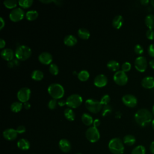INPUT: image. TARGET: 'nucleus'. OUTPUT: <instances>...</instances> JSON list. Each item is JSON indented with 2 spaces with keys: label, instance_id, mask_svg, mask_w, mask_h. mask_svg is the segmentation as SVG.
Instances as JSON below:
<instances>
[{
  "label": "nucleus",
  "instance_id": "obj_1",
  "mask_svg": "<svg viewBox=\"0 0 154 154\" xmlns=\"http://www.w3.org/2000/svg\"><path fill=\"white\" fill-rule=\"evenodd\" d=\"M152 113L146 108L138 109L134 115L135 122L141 126H145L153 120Z\"/></svg>",
  "mask_w": 154,
  "mask_h": 154
},
{
  "label": "nucleus",
  "instance_id": "obj_2",
  "mask_svg": "<svg viewBox=\"0 0 154 154\" xmlns=\"http://www.w3.org/2000/svg\"><path fill=\"white\" fill-rule=\"evenodd\" d=\"M108 149L113 154H123L125 150L124 143L119 138H112L109 141Z\"/></svg>",
  "mask_w": 154,
  "mask_h": 154
},
{
  "label": "nucleus",
  "instance_id": "obj_3",
  "mask_svg": "<svg viewBox=\"0 0 154 154\" xmlns=\"http://www.w3.org/2000/svg\"><path fill=\"white\" fill-rule=\"evenodd\" d=\"M48 91L50 96L55 99H59L64 94V87L58 83L51 84L48 86Z\"/></svg>",
  "mask_w": 154,
  "mask_h": 154
},
{
  "label": "nucleus",
  "instance_id": "obj_4",
  "mask_svg": "<svg viewBox=\"0 0 154 154\" xmlns=\"http://www.w3.org/2000/svg\"><path fill=\"white\" fill-rule=\"evenodd\" d=\"M32 53L31 48L26 45H19L15 50L14 54L17 59L20 60H27Z\"/></svg>",
  "mask_w": 154,
  "mask_h": 154
},
{
  "label": "nucleus",
  "instance_id": "obj_5",
  "mask_svg": "<svg viewBox=\"0 0 154 154\" xmlns=\"http://www.w3.org/2000/svg\"><path fill=\"white\" fill-rule=\"evenodd\" d=\"M86 108L93 113H97L102 109V105L100 101L94 99H88L85 102Z\"/></svg>",
  "mask_w": 154,
  "mask_h": 154
},
{
  "label": "nucleus",
  "instance_id": "obj_6",
  "mask_svg": "<svg viewBox=\"0 0 154 154\" xmlns=\"http://www.w3.org/2000/svg\"><path fill=\"white\" fill-rule=\"evenodd\" d=\"M87 139L91 143H96L100 138V133L97 128L91 126L88 128L85 132Z\"/></svg>",
  "mask_w": 154,
  "mask_h": 154
},
{
  "label": "nucleus",
  "instance_id": "obj_7",
  "mask_svg": "<svg viewBox=\"0 0 154 154\" xmlns=\"http://www.w3.org/2000/svg\"><path fill=\"white\" fill-rule=\"evenodd\" d=\"M82 102V97L78 94H72L66 99V105L70 108H77Z\"/></svg>",
  "mask_w": 154,
  "mask_h": 154
},
{
  "label": "nucleus",
  "instance_id": "obj_8",
  "mask_svg": "<svg viewBox=\"0 0 154 154\" xmlns=\"http://www.w3.org/2000/svg\"><path fill=\"white\" fill-rule=\"evenodd\" d=\"M25 16V12L20 7H16L11 10L9 17L13 22H18L22 20Z\"/></svg>",
  "mask_w": 154,
  "mask_h": 154
},
{
  "label": "nucleus",
  "instance_id": "obj_9",
  "mask_svg": "<svg viewBox=\"0 0 154 154\" xmlns=\"http://www.w3.org/2000/svg\"><path fill=\"white\" fill-rule=\"evenodd\" d=\"M113 79L114 82L118 85H123L127 83L128 81V78L126 72L121 70L117 71L114 74Z\"/></svg>",
  "mask_w": 154,
  "mask_h": 154
},
{
  "label": "nucleus",
  "instance_id": "obj_10",
  "mask_svg": "<svg viewBox=\"0 0 154 154\" xmlns=\"http://www.w3.org/2000/svg\"><path fill=\"white\" fill-rule=\"evenodd\" d=\"M31 96V90L26 87H22L17 91V97L18 100L22 103L28 102Z\"/></svg>",
  "mask_w": 154,
  "mask_h": 154
},
{
  "label": "nucleus",
  "instance_id": "obj_11",
  "mask_svg": "<svg viewBox=\"0 0 154 154\" xmlns=\"http://www.w3.org/2000/svg\"><path fill=\"white\" fill-rule=\"evenodd\" d=\"M134 66L135 69L139 72H144L147 66V60L145 58V57L139 56L137 57L134 61Z\"/></svg>",
  "mask_w": 154,
  "mask_h": 154
},
{
  "label": "nucleus",
  "instance_id": "obj_12",
  "mask_svg": "<svg viewBox=\"0 0 154 154\" xmlns=\"http://www.w3.org/2000/svg\"><path fill=\"white\" fill-rule=\"evenodd\" d=\"M122 99L123 103L129 107H134L137 104V97L134 95L131 94H125Z\"/></svg>",
  "mask_w": 154,
  "mask_h": 154
},
{
  "label": "nucleus",
  "instance_id": "obj_13",
  "mask_svg": "<svg viewBox=\"0 0 154 154\" xmlns=\"http://www.w3.org/2000/svg\"><path fill=\"white\" fill-rule=\"evenodd\" d=\"M38 59L39 61L43 64H51L52 61L53 57L51 53L48 52H42L39 54Z\"/></svg>",
  "mask_w": 154,
  "mask_h": 154
},
{
  "label": "nucleus",
  "instance_id": "obj_14",
  "mask_svg": "<svg viewBox=\"0 0 154 154\" xmlns=\"http://www.w3.org/2000/svg\"><path fill=\"white\" fill-rule=\"evenodd\" d=\"M108 78L104 74H99L94 79V84L97 87H103L106 85Z\"/></svg>",
  "mask_w": 154,
  "mask_h": 154
},
{
  "label": "nucleus",
  "instance_id": "obj_15",
  "mask_svg": "<svg viewBox=\"0 0 154 154\" xmlns=\"http://www.w3.org/2000/svg\"><path fill=\"white\" fill-rule=\"evenodd\" d=\"M17 132L16 129L13 128H8L4 131L3 137L5 139L8 141H13L15 140L17 136Z\"/></svg>",
  "mask_w": 154,
  "mask_h": 154
},
{
  "label": "nucleus",
  "instance_id": "obj_16",
  "mask_svg": "<svg viewBox=\"0 0 154 154\" xmlns=\"http://www.w3.org/2000/svg\"><path fill=\"white\" fill-rule=\"evenodd\" d=\"M58 146L60 150L64 153L69 152L71 150V144L70 141L67 139L63 138L60 140L58 143Z\"/></svg>",
  "mask_w": 154,
  "mask_h": 154
},
{
  "label": "nucleus",
  "instance_id": "obj_17",
  "mask_svg": "<svg viewBox=\"0 0 154 154\" xmlns=\"http://www.w3.org/2000/svg\"><path fill=\"white\" fill-rule=\"evenodd\" d=\"M14 53L13 51L10 48H5L1 52V56L2 58L7 61H11L14 57Z\"/></svg>",
  "mask_w": 154,
  "mask_h": 154
},
{
  "label": "nucleus",
  "instance_id": "obj_18",
  "mask_svg": "<svg viewBox=\"0 0 154 154\" xmlns=\"http://www.w3.org/2000/svg\"><path fill=\"white\" fill-rule=\"evenodd\" d=\"M141 85L146 88H152L154 87V78L150 76L144 77L141 80Z\"/></svg>",
  "mask_w": 154,
  "mask_h": 154
},
{
  "label": "nucleus",
  "instance_id": "obj_19",
  "mask_svg": "<svg viewBox=\"0 0 154 154\" xmlns=\"http://www.w3.org/2000/svg\"><path fill=\"white\" fill-rule=\"evenodd\" d=\"M64 43L67 46H72L76 45V43H77V38L75 35L69 34L65 36V37L64 38Z\"/></svg>",
  "mask_w": 154,
  "mask_h": 154
},
{
  "label": "nucleus",
  "instance_id": "obj_20",
  "mask_svg": "<svg viewBox=\"0 0 154 154\" xmlns=\"http://www.w3.org/2000/svg\"><path fill=\"white\" fill-rule=\"evenodd\" d=\"M17 146L18 148L22 150H28L30 147V143L28 140L25 138H21L20 139L17 143Z\"/></svg>",
  "mask_w": 154,
  "mask_h": 154
},
{
  "label": "nucleus",
  "instance_id": "obj_21",
  "mask_svg": "<svg viewBox=\"0 0 154 154\" xmlns=\"http://www.w3.org/2000/svg\"><path fill=\"white\" fill-rule=\"evenodd\" d=\"M123 23V18L121 15L116 16L113 18L112 22V26L116 29H119L122 26Z\"/></svg>",
  "mask_w": 154,
  "mask_h": 154
},
{
  "label": "nucleus",
  "instance_id": "obj_22",
  "mask_svg": "<svg viewBox=\"0 0 154 154\" xmlns=\"http://www.w3.org/2000/svg\"><path fill=\"white\" fill-rule=\"evenodd\" d=\"M146 25L149 29L154 28V14H149L147 15L144 19Z\"/></svg>",
  "mask_w": 154,
  "mask_h": 154
},
{
  "label": "nucleus",
  "instance_id": "obj_23",
  "mask_svg": "<svg viewBox=\"0 0 154 154\" xmlns=\"http://www.w3.org/2000/svg\"><path fill=\"white\" fill-rule=\"evenodd\" d=\"M135 141H136V139H135V137L131 134L125 135L123 139V143L125 144H126L127 146H129L134 145L135 144Z\"/></svg>",
  "mask_w": 154,
  "mask_h": 154
},
{
  "label": "nucleus",
  "instance_id": "obj_24",
  "mask_svg": "<svg viewBox=\"0 0 154 154\" xmlns=\"http://www.w3.org/2000/svg\"><path fill=\"white\" fill-rule=\"evenodd\" d=\"M81 120L83 123L87 126L91 125V124H93L94 121L93 120V117H91V116L86 112H84L82 114L81 116Z\"/></svg>",
  "mask_w": 154,
  "mask_h": 154
},
{
  "label": "nucleus",
  "instance_id": "obj_25",
  "mask_svg": "<svg viewBox=\"0 0 154 154\" xmlns=\"http://www.w3.org/2000/svg\"><path fill=\"white\" fill-rule=\"evenodd\" d=\"M78 35L82 39L86 40L90 37V34L87 29L85 28H81L78 31Z\"/></svg>",
  "mask_w": 154,
  "mask_h": 154
},
{
  "label": "nucleus",
  "instance_id": "obj_26",
  "mask_svg": "<svg viewBox=\"0 0 154 154\" xmlns=\"http://www.w3.org/2000/svg\"><path fill=\"white\" fill-rule=\"evenodd\" d=\"M44 76V74L43 72L40 70L35 69L33 70L31 73V78L32 79L35 81H40L43 79Z\"/></svg>",
  "mask_w": 154,
  "mask_h": 154
},
{
  "label": "nucleus",
  "instance_id": "obj_27",
  "mask_svg": "<svg viewBox=\"0 0 154 154\" xmlns=\"http://www.w3.org/2000/svg\"><path fill=\"white\" fill-rule=\"evenodd\" d=\"M64 115L65 117L69 121H73L75 119V114L74 111L70 108L65 109L64 111Z\"/></svg>",
  "mask_w": 154,
  "mask_h": 154
},
{
  "label": "nucleus",
  "instance_id": "obj_28",
  "mask_svg": "<svg viewBox=\"0 0 154 154\" xmlns=\"http://www.w3.org/2000/svg\"><path fill=\"white\" fill-rule=\"evenodd\" d=\"M106 66H107V67L112 71H117L120 67V64L119 62L114 60H109L107 63Z\"/></svg>",
  "mask_w": 154,
  "mask_h": 154
},
{
  "label": "nucleus",
  "instance_id": "obj_29",
  "mask_svg": "<svg viewBox=\"0 0 154 154\" xmlns=\"http://www.w3.org/2000/svg\"><path fill=\"white\" fill-rule=\"evenodd\" d=\"M38 13L36 10H29L25 14V17L28 20H34L37 18Z\"/></svg>",
  "mask_w": 154,
  "mask_h": 154
},
{
  "label": "nucleus",
  "instance_id": "obj_30",
  "mask_svg": "<svg viewBox=\"0 0 154 154\" xmlns=\"http://www.w3.org/2000/svg\"><path fill=\"white\" fill-rule=\"evenodd\" d=\"M78 79L81 81H87L89 77H90V74L89 72L86 70H82L79 71L78 74H77Z\"/></svg>",
  "mask_w": 154,
  "mask_h": 154
},
{
  "label": "nucleus",
  "instance_id": "obj_31",
  "mask_svg": "<svg viewBox=\"0 0 154 154\" xmlns=\"http://www.w3.org/2000/svg\"><path fill=\"white\" fill-rule=\"evenodd\" d=\"M23 105L21 102L16 101L13 102L10 105V109L14 112H19L22 108Z\"/></svg>",
  "mask_w": 154,
  "mask_h": 154
},
{
  "label": "nucleus",
  "instance_id": "obj_32",
  "mask_svg": "<svg viewBox=\"0 0 154 154\" xmlns=\"http://www.w3.org/2000/svg\"><path fill=\"white\" fill-rule=\"evenodd\" d=\"M146 149L142 145H138L134 147L131 152V154H145Z\"/></svg>",
  "mask_w": 154,
  "mask_h": 154
},
{
  "label": "nucleus",
  "instance_id": "obj_33",
  "mask_svg": "<svg viewBox=\"0 0 154 154\" xmlns=\"http://www.w3.org/2000/svg\"><path fill=\"white\" fill-rule=\"evenodd\" d=\"M32 3H33L32 0H19L18 1L19 5L23 8H27L31 7Z\"/></svg>",
  "mask_w": 154,
  "mask_h": 154
},
{
  "label": "nucleus",
  "instance_id": "obj_34",
  "mask_svg": "<svg viewBox=\"0 0 154 154\" xmlns=\"http://www.w3.org/2000/svg\"><path fill=\"white\" fill-rule=\"evenodd\" d=\"M4 5L8 8H14L18 2L16 0H7L4 1Z\"/></svg>",
  "mask_w": 154,
  "mask_h": 154
},
{
  "label": "nucleus",
  "instance_id": "obj_35",
  "mask_svg": "<svg viewBox=\"0 0 154 154\" xmlns=\"http://www.w3.org/2000/svg\"><path fill=\"white\" fill-rule=\"evenodd\" d=\"M49 72L54 75H57L58 73L59 72V68L58 67V66L55 64L52 63L49 67Z\"/></svg>",
  "mask_w": 154,
  "mask_h": 154
},
{
  "label": "nucleus",
  "instance_id": "obj_36",
  "mask_svg": "<svg viewBox=\"0 0 154 154\" xmlns=\"http://www.w3.org/2000/svg\"><path fill=\"white\" fill-rule=\"evenodd\" d=\"M111 111H112V107L111 105H109L108 104L104 105L103 109H102V116H107L108 114L111 112Z\"/></svg>",
  "mask_w": 154,
  "mask_h": 154
},
{
  "label": "nucleus",
  "instance_id": "obj_37",
  "mask_svg": "<svg viewBox=\"0 0 154 154\" xmlns=\"http://www.w3.org/2000/svg\"><path fill=\"white\" fill-rule=\"evenodd\" d=\"M121 67H122V70H123V72H128L131 69V64L128 61H125L122 64Z\"/></svg>",
  "mask_w": 154,
  "mask_h": 154
},
{
  "label": "nucleus",
  "instance_id": "obj_38",
  "mask_svg": "<svg viewBox=\"0 0 154 154\" xmlns=\"http://www.w3.org/2000/svg\"><path fill=\"white\" fill-rule=\"evenodd\" d=\"M110 101V97L108 94H104L100 99V103H102V105H108V103Z\"/></svg>",
  "mask_w": 154,
  "mask_h": 154
},
{
  "label": "nucleus",
  "instance_id": "obj_39",
  "mask_svg": "<svg viewBox=\"0 0 154 154\" xmlns=\"http://www.w3.org/2000/svg\"><path fill=\"white\" fill-rule=\"evenodd\" d=\"M134 49L135 52L136 54H143V52H144V48H143V47L141 45H140V44H137V45H135V46H134Z\"/></svg>",
  "mask_w": 154,
  "mask_h": 154
},
{
  "label": "nucleus",
  "instance_id": "obj_40",
  "mask_svg": "<svg viewBox=\"0 0 154 154\" xmlns=\"http://www.w3.org/2000/svg\"><path fill=\"white\" fill-rule=\"evenodd\" d=\"M57 103H58V102L57 101V99H55L52 98V99H51L49 101V102L48 103V106L49 109H53L56 107Z\"/></svg>",
  "mask_w": 154,
  "mask_h": 154
},
{
  "label": "nucleus",
  "instance_id": "obj_41",
  "mask_svg": "<svg viewBox=\"0 0 154 154\" xmlns=\"http://www.w3.org/2000/svg\"><path fill=\"white\" fill-rule=\"evenodd\" d=\"M146 35L147 38L150 40H153L154 38V30L153 29H148L146 31Z\"/></svg>",
  "mask_w": 154,
  "mask_h": 154
},
{
  "label": "nucleus",
  "instance_id": "obj_42",
  "mask_svg": "<svg viewBox=\"0 0 154 154\" xmlns=\"http://www.w3.org/2000/svg\"><path fill=\"white\" fill-rule=\"evenodd\" d=\"M148 54L150 56L154 57V43H152L149 45L147 49Z\"/></svg>",
  "mask_w": 154,
  "mask_h": 154
},
{
  "label": "nucleus",
  "instance_id": "obj_43",
  "mask_svg": "<svg viewBox=\"0 0 154 154\" xmlns=\"http://www.w3.org/2000/svg\"><path fill=\"white\" fill-rule=\"evenodd\" d=\"M16 130L18 134H23L26 131V128L24 126L20 125V126H17V128H16Z\"/></svg>",
  "mask_w": 154,
  "mask_h": 154
},
{
  "label": "nucleus",
  "instance_id": "obj_44",
  "mask_svg": "<svg viewBox=\"0 0 154 154\" xmlns=\"http://www.w3.org/2000/svg\"><path fill=\"white\" fill-rule=\"evenodd\" d=\"M40 2L45 3V4H48V3H51L52 2H54L57 4V5H60L61 3V1H56V0H40Z\"/></svg>",
  "mask_w": 154,
  "mask_h": 154
},
{
  "label": "nucleus",
  "instance_id": "obj_45",
  "mask_svg": "<svg viewBox=\"0 0 154 154\" xmlns=\"http://www.w3.org/2000/svg\"><path fill=\"white\" fill-rule=\"evenodd\" d=\"M93 124V126H94L96 128H97L100 124V121L99 119H96L95 120H94Z\"/></svg>",
  "mask_w": 154,
  "mask_h": 154
},
{
  "label": "nucleus",
  "instance_id": "obj_46",
  "mask_svg": "<svg viewBox=\"0 0 154 154\" xmlns=\"http://www.w3.org/2000/svg\"><path fill=\"white\" fill-rule=\"evenodd\" d=\"M4 25H5V21L4 19L2 17H0V29H2L4 26Z\"/></svg>",
  "mask_w": 154,
  "mask_h": 154
},
{
  "label": "nucleus",
  "instance_id": "obj_47",
  "mask_svg": "<svg viewBox=\"0 0 154 154\" xmlns=\"http://www.w3.org/2000/svg\"><path fill=\"white\" fill-rule=\"evenodd\" d=\"M58 104L59 106H63L66 105V100H63V99H61V100H58Z\"/></svg>",
  "mask_w": 154,
  "mask_h": 154
},
{
  "label": "nucleus",
  "instance_id": "obj_48",
  "mask_svg": "<svg viewBox=\"0 0 154 154\" xmlns=\"http://www.w3.org/2000/svg\"><path fill=\"white\" fill-rule=\"evenodd\" d=\"M5 41L1 38L0 39V48L2 49L5 46Z\"/></svg>",
  "mask_w": 154,
  "mask_h": 154
},
{
  "label": "nucleus",
  "instance_id": "obj_49",
  "mask_svg": "<svg viewBox=\"0 0 154 154\" xmlns=\"http://www.w3.org/2000/svg\"><path fill=\"white\" fill-rule=\"evenodd\" d=\"M150 151L152 154H154V141L152 142L150 145Z\"/></svg>",
  "mask_w": 154,
  "mask_h": 154
},
{
  "label": "nucleus",
  "instance_id": "obj_50",
  "mask_svg": "<svg viewBox=\"0 0 154 154\" xmlns=\"http://www.w3.org/2000/svg\"><path fill=\"white\" fill-rule=\"evenodd\" d=\"M24 107H25V109H28L30 108V107H31V104H30L28 102H25V103H24Z\"/></svg>",
  "mask_w": 154,
  "mask_h": 154
},
{
  "label": "nucleus",
  "instance_id": "obj_51",
  "mask_svg": "<svg viewBox=\"0 0 154 154\" xmlns=\"http://www.w3.org/2000/svg\"><path fill=\"white\" fill-rule=\"evenodd\" d=\"M149 65H150V66L152 69H154V58H153V59H152V60H150V61H149Z\"/></svg>",
  "mask_w": 154,
  "mask_h": 154
},
{
  "label": "nucleus",
  "instance_id": "obj_52",
  "mask_svg": "<svg viewBox=\"0 0 154 154\" xmlns=\"http://www.w3.org/2000/svg\"><path fill=\"white\" fill-rule=\"evenodd\" d=\"M140 2L143 5H147L149 2V0H141Z\"/></svg>",
  "mask_w": 154,
  "mask_h": 154
},
{
  "label": "nucleus",
  "instance_id": "obj_53",
  "mask_svg": "<svg viewBox=\"0 0 154 154\" xmlns=\"http://www.w3.org/2000/svg\"><path fill=\"white\" fill-rule=\"evenodd\" d=\"M121 112H116V117H117V118H120V117H121Z\"/></svg>",
  "mask_w": 154,
  "mask_h": 154
},
{
  "label": "nucleus",
  "instance_id": "obj_54",
  "mask_svg": "<svg viewBox=\"0 0 154 154\" xmlns=\"http://www.w3.org/2000/svg\"><path fill=\"white\" fill-rule=\"evenodd\" d=\"M152 126L153 129H154V119H153V120L152 121Z\"/></svg>",
  "mask_w": 154,
  "mask_h": 154
},
{
  "label": "nucleus",
  "instance_id": "obj_55",
  "mask_svg": "<svg viewBox=\"0 0 154 154\" xmlns=\"http://www.w3.org/2000/svg\"><path fill=\"white\" fill-rule=\"evenodd\" d=\"M150 3H151L152 5L154 7V0H151V1H150Z\"/></svg>",
  "mask_w": 154,
  "mask_h": 154
},
{
  "label": "nucleus",
  "instance_id": "obj_56",
  "mask_svg": "<svg viewBox=\"0 0 154 154\" xmlns=\"http://www.w3.org/2000/svg\"><path fill=\"white\" fill-rule=\"evenodd\" d=\"M152 114L154 115V105H153L152 106Z\"/></svg>",
  "mask_w": 154,
  "mask_h": 154
},
{
  "label": "nucleus",
  "instance_id": "obj_57",
  "mask_svg": "<svg viewBox=\"0 0 154 154\" xmlns=\"http://www.w3.org/2000/svg\"><path fill=\"white\" fill-rule=\"evenodd\" d=\"M76 154H81V153H76Z\"/></svg>",
  "mask_w": 154,
  "mask_h": 154
}]
</instances>
